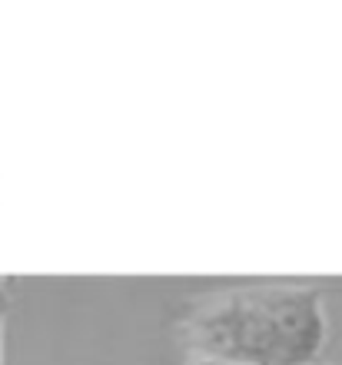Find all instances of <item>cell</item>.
Returning a JSON list of instances; mask_svg holds the SVG:
<instances>
[{"instance_id": "6da1fadb", "label": "cell", "mask_w": 342, "mask_h": 365, "mask_svg": "<svg viewBox=\"0 0 342 365\" xmlns=\"http://www.w3.org/2000/svg\"><path fill=\"white\" fill-rule=\"evenodd\" d=\"M186 356L236 365H313L329 339L326 296L316 286H236L190 302L176 326Z\"/></svg>"}, {"instance_id": "277c9868", "label": "cell", "mask_w": 342, "mask_h": 365, "mask_svg": "<svg viewBox=\"0 0 342 365\" xmlns=\"http://www.w3.org/2000/svg\"><path fill=\"white\" fill-rule=\"evenodd\" d=\"M4 329H7V322H0V365H4Z\"/></svg>"}, {"instance_id": "3957f363", "label": "cell", "mask_w": 342, "mask_h": 365, "mask_svg": "<svg viewBox=\"0 0 342 365\" xmlns=\"http://www.w3.org/2000/svg\"><path fill=\"white\" fill-rule=\"evenodd\" d=\"M0 322H7V286L0 279Z\"/></svg>"}, {"instance_id": "7a4b0ae2", "label": "cell", "mask_w": 342, "mask_h": 365, "mask_svg": "<svg viewBox=\"0 0 342 365\" xmlns=\"http://www.w3.org/2000/svg\"><path fill=\"white\" fill-rule=\"evenodd\" d=\"M186 365H236L226 359H209V356H186Z\"/></svg>"}, {"instance_id": "5b68a950", "label": "cell", "mask_w": 342, "mask_h": 365, "mask_svg": "<svg viewBox=\"0 0 342 365\" xmlns=\"http://www.w3.org/2000/svg\"><path fill=\"white\" fill-rule=\"evenodd\" d=\"M313 365H333V362H323V359H319V362H313Z\"/></svg>"}]
</instances>
